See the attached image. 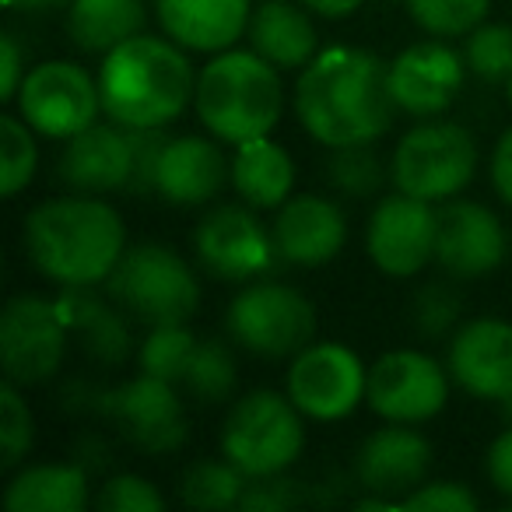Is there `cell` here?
Masks as SVG:
<instances>
[{
	"mask_svg": "<svg viewBox=\"0 0 512 512\" xmlns=\"http://www.w3.org/2000/svg\"><path fill=\"white\" fill-rule=\"evenodd\" d=\"M397 113L390 64L362 46L316 53L295 81V116L323 148L376 144Z\"/></svg>",
	"mask_w": 512,
	"mask_h": 512,
	"instance_id": "6da1fadb",
	"label": "cell"
},
{
	"mask_svg": "<svg viewBox=\"0 0 512 512\" xmlns=\"http://www.w3.org/2000/svg\"><path fill=\"white\" fill-rule=\"evenodd\" d=\"M22 246L32 267L53 285H106L127 249V225L102 197L71 193L32 207L22 225Z\"/></svg>",
	"mask_w": 512,
	"mask_h": 512,
	"instance_id": "7a4b0ae2",
	"label": "cell"
},
{
	"mask_svg": "<svg viewBox=\"0 0 512 512\" xmlns=\"http://www.w3.org/2000/svg\"><path fill=\"white\" fill-rule=\"evenodd\" d=\"M99 92L102 113L120 127H169L197 95V74L183 46L141 32L102 57Z\"/></svg>",
	"mask_w": 512,
	"mask_h": 512,
	"instance_id": "3957f363",
	"label": "cell"
},
{
	"mask_svg": "<svg viewBox=\"0 0 512 512\" xmlns=\"http://www.w3.org/2000/svg\"><path fill=\"white\" fill-rule=\"evenodd\" d=\"M197 120L221 144H246L267 137L285 113L281 71L256 50H221L200 67Z\"/></svg>",
	"mask_w": 512,
	"mask_h": 512,
	"instance_id": "277c9868",
	"label": "cell"
},
{
	"mask_svg": "<svg viewBox=\"0 0 512 512\" xmlns=\"http://www.w3.org/2000/svg\"><path fill=\"white\" fill-rule=\"evenodd\" d=\"M106 295L144 327L190 323L200 309L197 271L162 242L123 249L120 264L106 278Z\"/></svg>",
	"mask_w": 512,
	"mask_h": 512,
	"instance_id": "5b68a950",
	"label": "cell"
},
{
	"mask_svg": "<svg viewBox=\"0 0 512 512\" xmlns=\"http://www.w3.org/2000/svg\"><path fill=\"white\" fill-rule=\"evenodd\" d=\"M302 418L306 414L288 393L285 397L278 390L242 393L221 421V456H228L249 481L285 474L306 449Z\"/></svg>",
	"mask_w": 512,
	"mask_h": 512,
	"instance_id": "8992f818",
	"label": "cell"
},
{
	"mask_svg": "<svg viewBox=\"0 0 512 512\" xmlns=\"http://www.w3.org/2000/svg\"><path fill=\"white\" fill-rule=\"evenodd\" d=\"M316 306L292 285L249 281L225 309V330L232 344L267 362L295 358L316 341Z\"/></svg>",
	"mask_w": 512,
	"mask_h": 512,
	"instance_id": "52a82bcc",
	"label": "cell"
},
{
	"mask_svg": "<svg viewBox=\"0 0 512 512\" xmlns=\"http://www.w3.org/2000/svg\"><path fill=\"white\" fill-rule=\"evenodd\" d=\"M477 176V144L453 120H425L397 141L390 179L400 193L421 200H453Z\"/></svg>",
	"mask_w": 512,
	"mask_h": 512,
	"instance_id": "ba28073f",
	"label": "cell"
},
{
	"mask_svg": "<svg viewBox=\"0 0 512 512\" xmlns=\"http://www.w3.org/2000/svg\"><path fill=\"white\" fill-rule=\"evenodd\" d=\"M190 242L193 260L211 278L232 285L260 281L281 264L274 232L256 218V207L249 204H214L197 221Z\"/></svg>",
	"mask_w": 512,
	"mask_h": 512,
	"instance_id": "9c48e42d",
	"label": "cell"
},
{
	"mask_svg": "<svg viewBox=\"0 0 512 512\" xmlns=\"http://www.w3.org/2000/svg\"><path fill=\"white\" fill-rule=\"evenodd\" d=\"M15 106L18 116L36 134L53 137V141H71L74 134L99 120V78H92L88 67L74 64V60H46L25 74Z\"/></svg>",
	"mask_w": 512,
	"mask_h": 512,
	"instance_id": "30bf717a",
	"label": "cell"
},
{
	"mask_svg": "<svg viewBox=\"0 0 512 512\" xmlns=\"http://www.w3.org/2000/svg\"><path fill=\"white\" fill-rule=\"evenodd\" d=\"M71 344L60 302L43 295H15L0 313V365L15 386L50 383Z\"/></svg>",
	"mask_w": 512,
	"mask_h": 512,
	"instance_id": "8fae6325",
	"label": "cell"
},
{
	"mask_svg": "<svg viewBox=\"0 0 512 512\" xmlns=\"http://www.w3.org/2000/svg\"><path fill=\"white\" fill-rule=\"evenodd\" d=\"M95 411L106 421H113V428L130 446L151 456L176 453V449H183L186 435H190L186 407L176 383L148 376V372L127 379L116 390H99Z\"/></svg>",
	"mask_w": 512,
	"mask_h": 512,
	"instance_id": "7c38bea8",
	"label": "cell"
},
{
	"mask_svg": "<svg viewBox=\"0 0 512 512\" xmlns=\"http://www.w3.org/2000/svg\"><path fill=\"white\" fill-rule=\"evenodd\" d=\"M449 369L414 348L386 351L369 365L365 404L372 414L397 425H421L449 400Z\"/></svg>",
	"mask_w": 512,
	"mask_h": 512,
	"instance_id": "4fadbf2b",
	"label": "cell"
},
{
	"mask_svg": "<svg viewBox=\"0 0 512 512\" xmlns=\"http://www.w3.org/2000/svg\"><path fill=\"white\" fill-rule=\"evenodd\" d=\"M369 369L362 358L337 341H313L292 358L288 369V397L306 418L341 421L365 400Z\"/></svg>",
	"mask_w": 512,
	"mask_h": 512,
	"instance_id": "5bb4252c",
	"label": "cell"
},
{
	"mask_svg": "<svg viewBox=\"0 0 512 512\" xmlns=\"http://www.w3.org/2000/svg\"><path fill=\"white\" fill-rule=\"evenodd\" d=\"M435 235H439V211L432 200L397 190L372 207L365 225V249L386 278H414L435 260Z\"/></svg>",
	"mask_w": 512,
	"mask_h": 512,
	"instance_id": "9a60e30c",
	"label": "cell"
},
{
	"mask_svg": "<svg viewBox=\"0 0 512 512\" xmlns=\"http://www.w3.org/2000/svg\"><path fill=\"white\" fill-rule=\"evenodd\" d=\"M467 57L449 46V39H425L400 53L390 64V92L400 113L414 120L442 116L456 102L467 78Z\"/></svg>",
	"mask_w": 512,
	"mask_h": 512,
	"instance_id": "2e32d148",
	"label": "cell"
},
{
	"mask_svg": "<svg viewBox=\"0 0 512 512\" xmlns=\"http://www.w3.org/2000/svg\"><path fill=\"white\" fill-rule=\"evenodd\" d=\"M509 253V235L491 207L477 200H446L439 207L435 264L456 281H474L498 271Z\"/></svg>",
	"mask_w": 512,
	"mask_h": 512,
	"instance_id": "e0dca14e",
	"label": "cell"
},
{
	"mask_svg": "<svg viewBox=\"0 0 512 512\" xmlns=\"http://www.w3.org/2000/svg\"><path fill=\"white\" fill-rule=\"evenodd\" d=\"M446 369L463 393L502 404L512 393V323L467 320L446 344Z\"/></svg>",
	"mask_w": 512,
	"mask_h": 512,
	"instance_id": "ac0fdd59",
	"label": "cell"
},
{
	"mask_svg": "<svg viewBox=\"0 0 512 512\" xmlns=\"http://www.w3.org/2000/svg\"><path fill=\"white\" fill-rule=\"evenodd\" d=\"M274 246L281 253V264L288 267H327L348 242V218L341 204L320 193H295L278 207L271 221Z\"/></svg>",
	"mask_w": 512,
	"mask_h": 512,
	"instance_id": "d6986e66",
	"label": "cell"
},
{
	"mask_svg": "<svg viewBox=\"0 0 512 512\" xmlns=\"http://www.w3.org/2000/svg\"><path fill=\"white\" fill-rule=\"evenodd\" d=\"M428 470H432V442L421 432H414L411 425H397V421L376 428L358 446L355 456V481L369 495H383L393 502L421 488Z\"/></svg>",
	"mask_w": 512,
	"mask_h": 512,
	"instance_id": "ffe728a7",
	"label": "cell"
},
{
	"mask_svg": "<svg viewBox=\"0 0 512 512\" xmlns=\"http://www.w3.org/2000/svg\"><path fill=\"white\" fill-rule=\"evenodd\" d=\"M57 176L74 193H116L127 190L134 176V144L130 127L120 123H92L64 144Z\"/></svg>",
	"mask_w": 512,
	"mask_h": 512,
	"instance_id": "44dd1931",
	"label": "cell"
},
{
	"mask_svg": "<svg viewBox=\"0 0 512 512\" xmlns=\"http://www.w3.org/2000/svg\"><path fill=\"white\" fill-rule=\"evenodd\" d=\"M232 183V162L221 151L218 137H169L158 162L155 193L172 207H204Z\"/></svg>",
	"mask_w": 512,
	"mask_h": 512,
	"instance_id": "7402d4cb",
	"label": "cell"
},
{
	"mask_svg": "<svg viewBox=\"0 0 512 512\" xmlns=\"http://www.w3.org/2000/svg\"><path fill=\"white\" fill-rule=\"evenodd\" d=\"M253 0H155L162 32L190 53H221L246 39Z\"/></svg>",
	"mask_w": 512,
	"mask_h": 512,
	"instance_id": "603a6c76",
	"label": "cell"
},
{
	"mask_svg": "<svg viewBox=\"0 0 512 512\" xmlns=\"http://www.w3.org/2000/svg\"><path fill=\"white\" fill-rule=\"evenodd\" d=\"M60 313L71 330V341L99 365H123L134 355V334H130L127 313L109 295H99L95 285L64 288L60 292Z\"/></svg>",
	"mask_w": 512,
	"mask_h": 512,
	"instance_id": "cb8c5ba5",
	"label": "cell"
},
{
	"mask_svg": "<svg viewBox=\"0 0 512 512\" xmlns=\"http://www.w3.org/2000/svg\"><path fill=\"white\" fill-rule=\"evenodd\" d=\"M246 39L249 50L271 60L278 71H302L320 46L313 11L302 0H260L249 15Z\"/></svg>",
	"mask_w": 512,
	"mask_h": 512,
	"instance_id": "d4e9b609",
	"label": "cell"
},
{
	"mask_svg": "<svg viewBox=\"0 0 512 512\" xmlns=\"http://www.w3.org/2000/svg\"><path fill=\"white\" fill-rule=\"evenodd\" d=\"M295 186V162L271 137L235 144L232 155V190L242 204L256 211H278Z\"/></svg>",
	"mask_w": 512,
	"mask_h": 512,
	"instance_id": "484cf974",
	"label": "cell"
},
{
	"mask_svg": "<svg viewBox=\"0 0 512 512\" xmlns=\"http://www.w3.org/2000/svg\"><path fill=\"white\" fill-rule=\"evenodd\" d=\"M11 512H81L88 505V470L78 463H36L11 477L4 491Z\"/></svg>",
	"mask_w": 512,
	"mask_h": 512,
	"instance_id": "4316f807",
	"label": "cell"
},
{
	"mask_svg": "<svg viewBox=\"0 0 512 512\" xmlns=\"http://www.w3.org/2000/svg\"><path fill=\"white\" fill-rule=\"evenodd\" d=\"M144 25H148L144 0H71L67 4L71 43L85 53L106 57L120 43L141 36Z\"/></svg>",
	"mask_w": 512,
	"mask_h": 512,
	"instance_id": "83f0119b",
	"label": "cell"
},
{
	"mask_svg": "<svg viewBox=\"0 0 512 512\" xmlns=\"http://www.w3.org/2000/svg\"><path fill=\"white\" fill-rule=\"evenodd\" d=\"M179 386L193 400H200V404H225V400H232L235 386H239V365H235L232 348L225 341H218V337H200L190 362H186Z\"/></svg>",
	"mask_w": 512,
	"mask_h": 512,
	"instance_id": "f1b7e54d",
	"label": "cell"
},
{
	"mask_svg": "<svg viewBox=\"0 0 512 512\" xmlns=\"http://www.w3.org/2000/svg\"><path fill=\"white\" fill-rule=\"evenodd\" d=\"M246 484L249 477L228 456L197 460L193 467H186L183 481H179V498L190 509H239Z\"/></svg>",
	"mask_w": 512,
	"mask_h": 512,
	"instance_id": "f546056e",
	"label": "cell"
},
{
	"mask_svg": "<svg viewBox=\"0 0 512 512\" xmlns=\"http://www.w3.org/2000/svg\"><path fill=\"white\" fill-rule=\"evenodd\" d=\"M390 179V169L376 155L372 144H348V148H330L327 158V183L341 197L365 200L376 197L379 186Z\"/></svg>",
	"mask_w": 512,
	"mask_h": 512,
	"instance_id": "4dcf8cb0",
	"label": "cell"
},
{
	"mask_svg": "<svg viewBox=\"0 0 512 512\" xmlns=\"http://www.w3.org/2000/svg\"><path fill=\"white\" fill-rule=\"evenodd\" d=\"M39 165L36 130L22 116L4 113L0 116V193L18 197L32 183Z\"/></svg>",
	"mask_w": 512,
	"mask_h": 512,
	"instance_id": "1f68e13d",
	"label": "cell"
},
{
	"mask_svg": "<svg viewBox=\"0 0 512 512\" xmlns=\"http://www.w3.org/2000/svg\"><path fill=\"white\" fill-rule=\"evenodd\" d=\"M404 4L411 22L435 39L470 36L491 11V0H404Z\"/></svg>",
	"mask_w": 512,
	"mask_h": 512,
	"instance_id": "d6a6232c",
	"label": "cell"
},
{
	"mask_svg": "<svg viewBox=\"0 0 512 512\" xmlns=\"http://www.w3.org/2000/svg\"><path fill=\"white\" fill-rule=\"evenodd\" d=\"M200 337L190 330V323H169V327H151L148 337L137 348V365L141 372L158 379H169V383L179 386L183 379V369L190 362L193 348H197Z\"/></svg>",
	"mask_w": 512,
	"mask_h": 512,
	"instance_id": "836d02e7",
	"label": "cell"
},
{
	"mask_svg": "<svg viewBox=\"0 0 512 512\" xmlns=\"http://www.w3.org/2000/svg\"><path fill=\"white\" fill-rule=\"evenodd\" d=\"M463 57L470 74L491 85H509L512 81V25L484 22L470 36H463Z\"/></svg>",
	"mask_w": 512,
	"mask_h": 512,
	"instance_id": "e575fe53",
	"label": "cell"
},
{
	"mask_svg": "<svg viewBox=\"0 0 512 512\" xmlns=\"http://www.w3.org/2000/svg\"><path fill=\"white\" fill-rule=\"evenodd\" d=\"M463 316V299L453 285L446 281H432V285L418 288L411 299V327L425 341H446L456 334Z\"/></svg>",
	"mask_w": 512,
	"mask_h": 512,
	"instance_id": "d590c367",
	"label": "cell"
},
{
	"mask_svg": "<svg viewBox=\"0 0 512 512\" xmlns=\"http://www.w3.org/2000/svg\"><path fill=\"white\" fill-rule=\"evenodd\" d=\"M36 442V418L22 397V386H0V467L11 470L29 456Z\"/></svg>",
	"mask_w": 512,
	"mask_h": 512,
	"instance_id": "8d00e7d4",
	"label": "cell"
},
{
	"mask_svg": "<svg viewBox=\"0 0 512 512\" xmlns=\"http://www.w3.org/2000/svg\"><path fill=\"white\" fill-rule=\"evenodd\" d=\"M95 509L99 512H162L165 498L148 477L113 474L102 481L99 495H95Z\"/></svg>",
	"mask_w": 512,
	"mask_h": 512,
	"instance_id": "74e56055",
	"label": "cell"
},
{
	"mask_svg": "<svg viewBox=\"0 0 512 512\" xmlns=\"http://www.w3.org/2000/svg\"><path fill=\"white\" fill-rule=\"evenodd\" d=\"M309 498L306 484L295 481V477L285 474H274V477H253L242 491V502L239 509L242 512H285V509H295Z\"/></svg>",
	"mask_w": 512,
	"mask_h": 512,
	"instance_id": "f35d334b",
	"label": "cell"
},
{
	"mask_svg": "<svg viewBox=\"0 0 512 512\" xmlns=\"http://www.w3.org/2000/svg\"><path fill=\"white\" fill-rule=\"evenodd\" d=\"M397 505L411 512H474L477 495L460 481H432V484L414 488L411 495H404Z\"/></svg>",
	"mask_w": 512,
	"mask_h": 512,
	"instance_id": "ab89813d",
	"label": "cell"
},
{
	"mask_svg": "<svg viewBox=\"0 0 512 512\" xmlns=\"http://www.w3.org/2000/svg\"><path fill=\"white\" fill-rule=\"evenodd\" d=\"M130 144H134V176H130L127 193H155L158 162H162L169 134H165V127H130Z\"/></svg>",
	"mask_w": 512,
	"mask_h": 512,
	"instance_id": "60d3db41",
	"label": "cell"
},
{
	"mask_svg": "<svg viewBox=\"0 0 512 512\" xmlns=\"http://www.w3.org/2000/svg\"><path fill=\"white\" fill-rule=\"evenodd\" d=\"M25 74H29V71H25L22 46H18L15 32H4V36H0V99L15 102Z\"/></svg>",
	"mask_w": 512,
	"mask_h": 512,
	"instance_id": "b9f144b4",
	"label": "cell"
},
{
	"mask_svg": "<svg viewBox=\"0 0 512 512\" xmlns=\"http://www.w3.org/2000/svg\"><path fill=\"white\" fill-rule=\"evenodd\" d=\"M488 477L502 495L512 498V425L488 446Z\"/></svg>",
	"mask_w": 512,
	"mask_h": 512,
	"instance_id": "7bdbcfd3",
	"label": "cell"
},
{
	"mask_svg": "<svg viewBox=\"0 0 512 512\" xmlns=\"http://www.w3.org/2000/svg\"><path fill=\"white\" fill-rule=\"evenodd\" d=\"M491 186L502 197V204L512 207V127L498 137L495 151H491Z\"/></svg>",
	"mask_w": 512,
	"mask_h": 512,
	"instance_id": "ee69618b",
	"label": "cell"
},
{
	"mask_svg": "<svg viewBox=\"0 0 512 512\" xmlns=\"http://www.w3.org/2000/svg\"><path fill=\"white\" fill-rule=\"evenodd\" d=\"M313 15L320 18H330V22H337V18H351L358 8H362L365 0H302Z\"/></svg>",
	"mask_w": 512,
	"mask_h": 512,
	"instance_id": "f6af8a7d",
	"label": "cell"
},
{
	"mask_svg": "<svg viewBox=\"0 0 512 512\" xmlns=\"http://www.w3.org/2000/svg\"><path fill=\"white\" fill-rule=\"evenodd\" d=\"M8 4L18 11H50V8H64L71 0H8Z\"/></svg>",
	"mask_w": 512,
	"mask_h": 512,
	"instance_id": "bcb514c9",
	"label": "cell"
},
{
	"mask_svg": "<svg viewBox=\"0 0 512 512\" xmlns=\"http://www.w3.org/2000/svg\"><path fill=\"white\" fill-rule=\"evenodd\" d=\"M502 418H505V425H512V393L502 400Z\"/></svg>",
	"mask_w": 512,
	"mask_h": 512,
	"instance_id": "7dc6e473",
	"label": "cell"
},
{
	"mask_svg": "<svg viewBox=\"0 0 512 512\" xmlns=\"http://www.w3.org/2000/svg\"><path fill=\"white\" fill-rule=\"evenodd\" d=\"M505 92H509V102H512V81H509V85H505Z\"/></svg>",
	"mask_w": 512,
	"mask_h": 512,
	"instance_id": "c3c4849f",
	"label": "cell"
}]
</instances>
